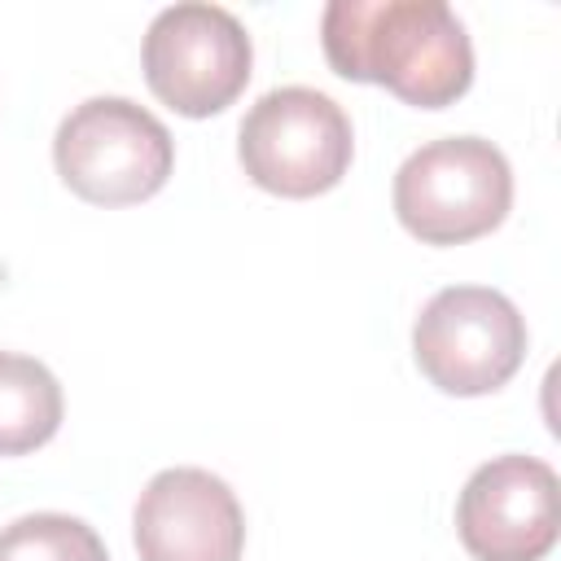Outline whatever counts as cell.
I'll return each instance as SVG.
<instances>
[{"instance_id": "6da1fadb", "label": "cell", "mask_w": 561, "mask_h": 561, "mask_svg": "<svg viewBox=\"0 0 561 561\" xmlns=\"http://www.w3.org/2000/svg\"><path fill=\"white\" fill-rule=\"evenodd\" d=\"M320 44L342 79L381 83L416 110H443L473 83V44L443 0H333Z\"/></svg>"}, {"instance_id": "7a4b0ae2", "label": "cell", "mask_w": 561, "mask_h": 561, "mask_svg": "<svg viewBox=\"0 0 561 561\" xmlns=\"http://www.w3.org/2000/svg\"><path fill=\"white\" fill-rule=\"evenodd\" d=\"M513 167L482 136L430 140L394 171V215L425 245H460L504 224Z\"/></svg>"}, {"instance_id": "3957f363", "label": "cell", "mask_w": 561, "mask_h": 561, "mask_svg": "<svg viewBox=\"0 0 561 561\" xmlns=\"http://www.w3.org/2000/svg\"><path fill=\"white\" fill-rule=\"evenodd\" d=\"M57 175L92 206H131L153 197L171 167V131L127 96H92L75 105L53 140Z\"/></svg>"}, {"instance_id": "277c9868", "label": "cell", "mask_w": 561, "mask_h": 561, "mask_svg": "<svg viewBox=\"0 0 561 561\" xmlns=\"http://www.w3.org/2000/svg\"><path fill=\"white\" fill-rule=\"evenodd\" d=\"M237 153L259 188L276 197H316L346 175L355 131L333 96L294 83L250 105Z\"/></svg>"}, {"instance_id": "5b68a950", "label": "cell", "mask_w": 561, "mask_h": 561, "mask_svg": "<svg viewBox=\"0 0 561 561\" xmlns=\"http://www.w3.org/2000/svg\"><path fill=\"white\" fill-rule=\"evenodd\" d=\"M412 355L443 394H491L526 359V320L500 289H438L412 329Z\"/></svg>"}, {"instance_id": "8992f818", "label": "cell", "mask_w": 561, "mask_h": 561, "mask_svg": "<svg viewBox=\"0 0 561 561\" xmlns=\"http://www.w3.org/2000/svg\"><path fill=\"white\" fill-rule=\"evenodd\" d=\"M149 92L184 118L228 110L250 83V35L219 4H171L145 31Z\"/></svg>"}, {"instance_id": "52a82bcc", "label": "cell", "mask_w": 561, "mask_h": 561, "mask_svg": "<svg viewBox=\"0 0 561 561\" xmlns=\"http://www.w3.org/2000/svg\"><path fill=\"white\" fill-rule=\"evenodd\" d=\"M456 530L478 561H543L557 543V473L539 456H495L473 469Z\"/></svg>"}, {"instance_id": "ba28073f", "label": "cell", "mask_w": 561, "mask_h": 561, "mask_svg": "<svg viewBox=\"0 0 561 561\" xmlns=\"http://www.w3.org/2000/svg\"><path fill=\"white\" fill-rule=\"evenodd\" d=\"M140 561H241L245 513L232 486L206 469H162L136 500Z\"/></svg>"}, {"instance_id": "9c48e42d", "label": "cell", "mask_w": 561, "mask_h": 561, "mask_svg": "<svg viewBox=\"0 0 561 561\" xmlns=\"http://www.w3.org/2000/svg\"><path fill=\"white\" fill-rule=\"evenodd\" d=\"M61 425V386L31 359L0 351V456H26L44 447Z\"/></svg>"}, {"instance_id": "30bf717a", "label": "cell", "mask_w": 561, "mask_h": 561, "mask_svg": "<svg viewBox=\"0 0 561 561\" xmlns=\"http://www.w3.org/2000/svg\"><path fill=\"white\" fill-rule=\"evenodd\" d=\"M0 561H110L101 535L70 513H26L0 530Z\"/></svg>"}]
</instances>
